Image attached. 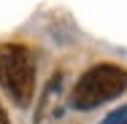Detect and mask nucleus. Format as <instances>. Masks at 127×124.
I'll list each match as a JSON object with an SVG mask.
<instances>
[{
	"mask_svg": "<svg viewBox=\"0 0 127 124\" xmlns=\"http://www.w3.org/2000/svg\"><path fill=\"white\" fill-rule=\"evenodd\" d=\"M35 84H38L35 51L19 41L0 43V92L16 108L27 111L35 97Z\"/></svg>",
	"mask_w": 127,
	"mask_h": 124,
	"instance_id": "obj_1",
	"label": "nucleus"
},
{
	"mask_svg": "<svg viewBox=\"0 0 127 124\" xmlns=\"http://www.w3.org/2000/svg\"><path fill=\"white\" fill-rule=\"evenodd\" d=\"M127 92V68L116 62H97L76 78L68 92L70 111H95Z\"/></svg>",
	"mask_w": 127,
	"mask_h": 124,
	"instance_id": "obj_2",
	"label": "nucleus"
},
{
	"mask_svg": "<svg viewBox=\"0 0 127 124\" xmlns=\"http://www.w3.org/2000/svg\"><path fill=\"white\" fill-rule=\"evenodd\" d=\"M62 119H65V75L57 70L41 95L35 124H62Z\"/></svg>",
	"mask_w": 127,
	"mask_h": 124,
	"instance_id": "obj_3",
	"label": "nucleus"
},
{
	"mask_svg": "<svg viewBox=\"0 0 127 124\" xmlns=\"http://www.w3.org/2000/svg\"><path fill=\"white\" fill-rule=\"evenodd\" d=\"M100 124H127V105H119L116 111H108L100 119Z\"/></svg>",
	"mask_w": 127,
	"mask_h": 124,
	"instance_id": "obj_4",
	"label": "nucleus"
},
{
	"mask_svg": "<svg viewBox=\"0 0 127 124\" xmlns=\"http://www.w3.org/2000/svg\"><path fill=\"white\" fill-rule=\"evenodd\" d=\"M0 124H11V116H8V111H5L3 102H0Z\"/></svg>",
	"mask_w": 127,
	"mask_h": 124,
	"instance_id": "obj_5",
	"label": "nucleus"
}]
</instances>
